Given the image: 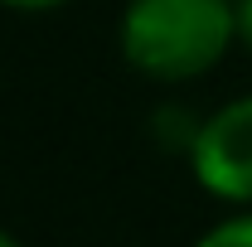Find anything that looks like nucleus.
<instances>
[{"instance_id":"5","label":"nucleus","mask_w":252,"mask_h":247,"mask_svg":"<svg viewBox=\"0 0 252 247\" xmlns=\"http://www.w3.org/2000/svg\"><path fill=\"white\" fill-rule=\"evenodd\" d=\"M238 44L252 49V0H238Z\"/></svg>"},{"instance_id":"2","label":"nucleus","mask_w":252,"mask_h":247,"mask_svg":"<svg viewBox=\"0 0 252 247\" xmlns=\"http://www.w3.org/2000/svg\"><path fill=\"white\" fill-rule=\"evenodd\" d=\"M189 175L209 199L252 209V93L223 102L189 136Z\"/></svg>"},{"instance_id":"6","label":"nucleus","mask_w":252,"mask_h":247,"mask_svg":"<svg viewBox=\"0 0 252 247\" xmlns=\"http://www.w3.org/2000/svg\"><path fill=\"white\" fill-rule=\"evenodd\" d=\"M0 247H20V238H15L10 228H0Z\"/></svg>"},{"instance_id":"4","label":"nucleus","mask_w":252,"mask_h":247,"mask_svg":"<svg viewBox=\"0 0 252 247\" xmlns=\"http://www.w3.org/2000/svg\"><path fill=\"white\" fill-rule=\"evenodd\" d=\"M5 10H20V15H44V10H63L68 0H0Z\"/></svg>"},{"instance_id":"1","label":"nucleus","mask_w":252,"mask_h":247,"mask_svg":"<svg viewBox=\"0 0 252 247\" xmlns=\"http://www.w3.org/2000/svg\"><path fill=\"white\" fill-rule=\"evenodd\" d=\"M122 54L151 83H194L238 44V0H131Z\"/></svg>"},{"instance_id":"3","label":"nucleus","mask_w":252,"mask_h":247,"mask_svg":"<svg viewBox=\"0 0 252 247\" xmlns=\"http://www.w3.org/2000/svg\"><path fill=\"white\" fill-rule=\"evenodd\" d=\"M194 247H252V209H238L233 218L214 223Z\"/></svg>"}]
</instances>
